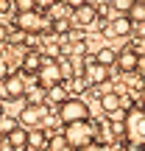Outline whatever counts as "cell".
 Segmentation results:
<instances>
[{"mask_svg": "<svg viewBox=\"0 0 145 151\" xmlns=\"http://www.w3.org/2000/svg\"><path fill=\"white\" fill-rule=\"evenodd\" d=\"M126 151H129V148H126Z\"/></svg>", "mask_w": 145, "mask_h": 151, "instance_id": "4dcf8cb0", "label": "cell"}, {"mask_svg": "<svg viewBox=\"0 0 145 151\" xmlns=\"http://www.w3.org/2000/svg\"><path fill=\"white\" fill-rule=\"evenodd\" d=\"M92 123H95V120H92ZM95 140L103 143V146H112V143L117 140V137H114V129H112V120H109V118H101V120L95 123Z\"/></svg>", "mask_w": 145, "mask_h": 151, "instance_id": "4fadbf2b", "label": "cell"}, {"mask_svg": "<svg viewBox=\"0 0 145 151\" xmlns=\"http://www.w3.org/2000/svg\"><path fill=\"white\" fill-rule=\"evenodd\" d=\"M81 76L86 78V84H89V87H101V84H106V81L112 78L109 67H106V65H101V62H95V59L84 65V73H81Z\"/></svg>", "mask_w": 145, "mask_h": 151, "instance_id": "52a82bcc", "label": "cell"}, {"mask_svg": "<svg viewBox=\"0 0 145 151\" xmlns=\"http://www.w3.org/2000/svg\"><path fill=\"white\" fill-rule=\"evenodd\" d=\"M123 137L131 148L145 146V106H137V104L129 106L123 118Z\"/></svg>", "mask_w": 145, "mask_h": 151, "instance_id": "6da1fadb", "label": "cell"}, {"mask_svg": "<svg viewBox=\"0 0 145 151\" xmlns=\"http://www.w3.org/2000/svg\"><path fill=\"white\" fill-rule=\"evenodd\" d=\"M39 65H42V53L39 50H28L25 48V53H22V65H20V73L25 76V78H34L36 76V70H39Z\"/></svg>", "mask_w": 145, "mask_h": 151, "instance_id": "7c38bea8", "label": "cell"}, {"mask_svg": "<svg viewBox=\"0 0 145 151\" xmlns=\"http://www.w3.org/2000/svg\"><path fill=\"white\" fill-rule=\"evenodd\" d=\"M89 104L81 101V98H64L59 104V120L61 123H73V120H89Z\"/></svg>", "mask_w": 145, "mask_h": 151, "instance_id": "5b68a950", "label": "cell"}, {"mask_svg": "<svg viewBox=\"0 0 145 151\" xmlns=\"http://www.w3.org/2000/svg\"><path fill=\"white\" fill-rule=\"evenodd\" d=\"M131 6V0H112V9H117V11H126Z\"/></svg>", "mask_w": 145, "mask_h": 151, "instance_id": "cb8c5ba5", "label": "cell"}, {"mask_svg": "<svg viewBox=\"0 0 145 151\" xmlns=\"http://www.w3.org/2000/svg\"><path fill=\"white\" fill-rule=\"evenodd\" d=\"M131 31H134V22H131L126 14L123 17H114L112 22L103 25V37H109V39H112V37H129Z\"/></svg>", "mask_w": 145, "mask_h": 151, "instance_id": "30bf717a", "label": "cell"}, {"mask_svg": "<svg viewBox=\"0 0 145 151\" xmlns=\"http://www.w3.org/2000/svg\"><path fill=\"white\" fill-rule=\"evenodd\" d=\"M61 3H67L70 9H75V6H81V3H86V0H61Z\"/></svg>", "mask_w": 145, "mask_h": 151, "instance_id": "83f0119b", "label": "cell"}, {"mask_svg": "<svg viewBox=\"0 0 145 151\" xmlns=\"http://www.w3.org/2000/svg\"><path fill=\"white\" fill-rule=\"evenodd\" d=\"M22 98H25L28 104H45V90L36 84V90H25V95H22Z\"/></svg>", "mask_w": 145, "mask_h": 151, "instance_id": "d6986e66", "label": "cell"}, {"mask_svg": "<svg viewBox=\"0 0 145 151\" xmlns=\"http://www.w3.org/2000/svg\"><path fill=\"white\" fill-rule=\"evenodd\" d=\"M14 126H17V118H11V115H0V137H6Z\"/></svg>", "mask_w": 145, "mask_h": 151, "instance_id": "ffe728a7", "label": "cell"}, {"mask_svg": "<svg viewBox=\"0 0 145 151\" xmlns=\"http://www.w3.org/2000/svg\"><path fill=\"white\" fill-rule=\"evenodd\" d=\"M137 62H140V53H134L131 48L117 50V56H114V67L123 76H134L137 73Z\"/></svg>", "mask_w": 145, "mask_h": 151, "instance_id": "9c48e42d", "label": "cell"}, {"mask_svg": "<svg viewBox=\"0 0 145 151\" xmlns=\"http://www.w3.org/2000/svg\"><path fill=\"white\" fill-rule=\"evenodd\" d=\"M14 25H17V28H22L25 34H48L50 20H48V14H45V11L31 9V11H17Z\"/></svg>", "mask_w": 145, "mask_h": 151, "instance_id": "3957f363", "label": "cell"}, {"mask_svg": "<svg viewBox=\"0 0 145 151\" xmlns=\"http://www.w3.org/2000/svg\"><path fill=\"white\" fill-rule=\"evenodd\" d=\"M3 42H9V25L0 22V45H3Z\"/></svg>", "mask_w": 145, "mask_h": 151, "instance_id": "d4e9b609", "label": "cell"}, {"mask_svg": "<svg viewBox=\"0 0 145 151\" xmlns=\"http://www.w3.org/2000/svg\"><path fill=\"white\" fill-rule=\"evenodd\" d=\"M98 101H101V109H103L106 115H117L120 109H123V92L106 90L103 95H98Z\"/></svg>", "mask_w": 145, "mask_h": 151, "instance_id": "8fae6325", "label": "cell"}, {"mask_svg": "<svg viewBox=\"0 0 145 151\" xmlns=\"http://www.w3.org/2000/svg\"><path fill=\"white\" fill-rule=\"evenodd\" d=\"M114 56H117V50H112V48H98L95 62H101V65H106V67H114Z\"/></svg>", "mask_w": 145, "mask_h": 151, "instance_id": "e0dca14e", "label": "cell"}, {"mask_svg": "<svg viewBox=\"0 0 145 151\" xmlns=\"http://www.w3.org/2000/svg\"><path fill=\"white\" fill-rule=\"evenodd\" d=\"M9 73H11L9 62H6V59H0V78H3V76H9Z\"/></svg>", "mask_w": 145, "mask_h": 151, "instance_id": "484cf974", "label": "cell"}, {"mask_svg": "<svg viewBox=\"0 0 145 151\" xmlns=\"http://www.w3.org/2000/svg\"><path fill=\"white\" fill-rule=\"evenodd\" d=\"M36 84L42 87V90H50V87H56V84H61V73H59V62L53 59V56H42V65H39V70H36Z\"/></svg>", "mask_w": 145, "mask_h": 151, "instance_id": "8992f818", "label": "cell"}, {"mask_svg": "<svg viewBox=\"0 0 145 151\" xmlns=\"http://www.w3.org/2000/svg\"><path fill=\"white\" fill-rule=\"evenodd\" d=\"M78 151H109V146H103V143L92 140V143H86V146H81Z\"/></svg>", "mask_w": 145, "mask_h": 151, "instance_id": "7402d4cb", "label": "cell"}, {"mask_svg": "<svg viewBox=\"0 0 145 151\" xmlns=\"http://www.w3.org/2000/svg\"><path fill=\"white\" fill-rule=\"evenodd\" d=\"M34 3H36V9H39V11H48L50 6H53V3H59V0H34Z\"/></svg>", "mask_w": 145, "mask_h": 151, "instance_id": "603a6c76", "label": "cell"}, {"mask_svg": "<svg viewBox=\"0 0 145 151\" xmlns=\"http://www.w3.org/2000/svg\"><path fill=\"white\" fill-rule=\"evenodd\" d=\"M0 115H6V101H0Z\"/></svg>", "mask_w": 145, "mask_h": 151, "instance_id": "f1b7e54d", "label": "cell"}, {"mask_svg": "<svg viewBox=\"0 0 145 151\" xmlns=\"http://www.w3.org/2000/svg\"><path fill=\"white\" fill-rule=\"evenodd\" d=\"M25 143H28V129H22L20 123L6 134V146H9L11 151H25Z\"/></svg>", "mask_w": 145, "mask_h": 151, "instance_id": "5bb4252c", "label": "cell"}, {"mask_svg": "<svg viewBox=\"0 0 145 151\" xmlns=\"http://www.w3.org/2000/svg\"><path fill=\"white\" fill-rule=\"evenodd\" d=\"M25 148L28 151H45V148H48V134H45V129H28Z\"/></svg>", "mask_w": 145, "mask_h": 151, "instance_id": "9a60e30c", "label": "cell"}, {"mask_svg": "<svg viewBox=\"0 0 145 151\" xmlns=\"http://www.w3.org/2000/svg\"><path fill=\"white\" fill-rule=\"evenodd\" d=\"M11 3H14V11H31V9H36L34 0H11Z\"/></svg>", "mask_w": 145, "mask_h": 151, "instance_id": "44dd1931", "label": "cell"}, {"mask_svg": "<svg viewBox=\"0 0 145 151\" xmlns=\"http://www.w3.org/2000/svg\"><path fill=\"white\" fill-rule=\"evenodd\" d=\"M134 34H137V37H140V39H145V22H137Z\"/></svg>", "mask_w": 145, "mask_h": 151, "instance_id": "4316f807", "label": "cell"}, {"mask_svg": "<svg viewBox=\"0 0 145 151\" xmlns=\"http://www.w3.org/2000/svg\"><path fill=\"white\" fill-rule=\"evenodd\" d=\"M48 11H50V17H48V20H56V17H70V14H73V9H70L67 3H61V6H59V3H53Z\"/></svg>", "mask_w": 145, "mask_h": 151, "instance_id": "ac0fdd59", "label": "cell"}, {"mask_svg": "<svg viewBox=\"0 0 145 151\" xmlns=\"http://www.w3.org/2000/svg\"><path fill=\"white\" fill-rule=\"evenodd\" d=\"M48 118H50V109L45 104H25L17 115V123L22 129H45Z\"/></svg>", "mask_w": 145, "mask_h": 151, "instance_id": "277c9868", "label": "cell"}, {"mask_svg": "<svg viewBox=\"0 0 145 151\" xmlns=\"http://www.w3.org/2000/svg\"><path fill=\"white\" fill-rule=\"evenodd\" d=\"M142 84H145V73H142Z\"/></svg>", "mask_w": 145, "mask_h": 151, "instance_id": "f546056e", "label": "cell"}, {"mask_svg": "<svg viewBox=\"0 0 145 151\" xmlns=\"http://www.w3.org/2000/svg\"><path fill=\"white\" fill-rule=\"evenodd\" d=\"M126 17H129L131 22H145V0H131V6L126 9Z\"/></svg>", "mask_w": 145, "mask_h": 151, "instance_id": "2e32d148", "label": "cell"}, {"mask_svg": "<svg viewBox=\"0 0 145 151\" xmlns=\"http://www.w3.org/2000/svg\"><path fill=\"white\" fill-rule=\"evenodd\" d=\"M61 137H64V143L73 151H78L81 146H86V143L95 140V123H92V118L89 120H73V123H64Z\"/></svg>", "mask_w": 145, "mask_h": 151, "instance_id": "7a4b0ae2", "label": "cell"}, {"mask_svg": "<svg viewBox=\"0 0 145 151\" xmlns=\"http://www.w3.org/2000/svg\"><path fill=\"white\" fill-rule=\"evenodd\" d=\"M70 20H73V25H78V28L92 25V22H98V6H92L89 0L81 3V6H75L73 14H70Z\"/></svg>", "mask_w": 145, "mask_h": 151, "instance_id": "ba28073f", "label": "cell"}]
</instances>
